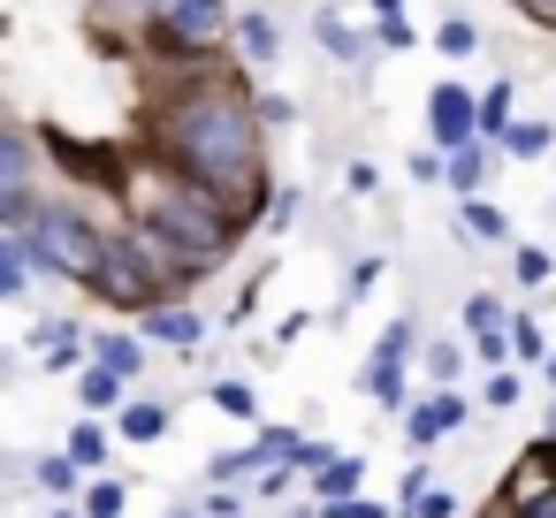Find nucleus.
<instances>
[{"instance_id": "nucleus-1", "label": "nucleus", "mask_w": 556, "mask_h": 518, "mask_svg": "<svg viewBox=\"0 0 556 518\" xmlns=\"http://www.w3.org/2000/svg\"><path fill=\"white\" fill-rule=\"evenodd\" d=\"M267 123H260V85L237 77L229 62H199V70H168V85L146 108V153H161L168 168H184L191 184H206L244 229H267L275 206V168H267Z\"/></svg>"}, {"instance_id": "nucleus-2", "label": "nucleus", "mask_w": 556, "mask_h": 518, "mask_svg": "<svg viewBox=\"0 0 556 518\" xmlns=\"http://www.w3.org/2000/svg\"><path fill=\"white\" fill-rule=\"evenodd\" d=\"M123 214L130 222H146L176 260H184V275L191 282H206V275H222L229 260H237V244H244V222L206 191V184H191L184 168H168L161 153H138V161H123Z\"/></svg>"}, {"instance_id": "nucleus-3", "label": "nucleus", "mask_w": 556, "mask_h": 518, "mask_svg": "<svg viewBox=\"0 0 556 518\" xmlns=\"http://www.w3.org/2000/svg\"><path fill=\"white\" fill-rule=\"evenodd\" d=\"M0 229L24 237L47 282H92L100 252H108V222L77 199V191H0Z\"/></svg>"}, {"instance_id": "nucleus-4", "label": "nucleus", "mask_w": 556, "mask_h": 518, "mask_svg": "<svg viewBox=\"0 0 556 518\" xmlns=\"http://www.w3.org/2000/svg\"><path fill=\"white\" fill-rule=\"evenodd\" d=\"M108 313H146V305H168V298H191L199 282L184 275V260L146 229V222H130V214H115L108 222V252H100V267H92V282H85Z\"/></svg>"}, {"instance_id": "nucleus-5", "label": "nucleus", "mask_w": 556, "mask_h": 518, "mask_svg": "<svg viewBox=\"0 0 556 518\" xmlns=\"http://www.w3.org/2000/svg\"><path fill=\"white\" fill-rule=\"evenodd\" d=\"M222 39H237L229 0H168V16L153 24L146 54L161 70H199V62H222Z\"/></svg>"}, {"instance_id": "nucleus-6", "label": "nucleus", "mask_w": 556, "mask_h": 518, "mask_svg": "<svg viewBox=\"0 0 556 518\" xmlns=\"http://www.w3.org/2000/svg\"><path fill=\"white\" fill-rule=\"evenodd\" d=\"M472 138H480V92L457 85V77H442V85L427 92V146L457 153V146H472Z\"/></svg>"}, {"instance_id": "nucleus-7", "label": "nucleus", "mask_w": 556, "mask_h": 518, "mask_svg": "<svg viewBox=\"0 0 556 518\" xmlns=\"http://www.w3.org/2000/svg\"><path fill=\"white\" fill-rule=\"evenodd\" d=\"M465 419H472V404H465L457 389H419V404L404 412V450H412V457H427V450H434V442H450Z\"/></svg>"}, {"instance_id": "nucleus-8", "label": "nucleus", "mask_w": 556, "mask_h": 518, "mask_svg": "<svg viewBox=\"0 0 556 518\" xmlns=\"http://www.w3.org/2000/svg\"><path fill=\"white\" fill-rule=\"evenodd\" d=\"M412 374H419L412 358H396V351H366V366H358V389H366V396H374L381 412H396V419H404V412L419 404Z\"/></svg>"}, {"instance_id": "nucleus-9", "label": "nucleus", "mask_w": 556, "mask_h": 518, "mask_svg": "<svg viewBox=\"0 0 556 518\" xmlns=\"http://www.w3.org/2000/svg\"><path fill=\"white\" fill-rule=\"evenodd\" d=\"M31 351H39L47 374H70V381H77V374L92 366V328H77V320H39V328H31Z\"/></svg>"}, {"instance_id": "nucleus-10", "label": "nucleus", "mask_w": 556, "mask_h": 518, "mask_svg": "<svg viewBox=\"0 0 556 518\" xmlns=\"http://www.w3.org/2000/svg\"><path fill=\"white\" fill-rule=\"evenodd\" d=\"M138 328L161 343V351H199L206 343V313H191V298H168V305H146Z\"/></svg>"}, {"instance_id": "nucleus-11", "label": "nucleus", "mask_w": 556, "mask_h": 518, "mask_svg": "<svg viewBox=\"0 0 556 518\" xmlns=\"http://www.w3.org/2000/svg\"><path fill=\"white\" fill-rule=\"evenodd\" d=\"M39 130L31 123H9L0 130V191H39Z\"/></svg>"}, {"instance_id": "nucleus-12", "label": "nucleus", "mask_w": 556, "mask_h": 518, "mask_svg": "<svg viewBox=\"0 0 556 518\" xmlns=\"http://www.w3.org/2000/svg\"><path fill=\"white\" fill-rule=\"evenodd\" d=\"M313 39H320V47H328V54H336L343 70H366V77H374V47H381V39L351 31V24H343L336 9H313Z\"/></svg>"}, {"instance_id": "nucleus-13", "label": "nucleus", "mask_w": 556, "mask_h": 518, "mask_svg": "<svg viewBox=\"0 0 556 518\" xmlns=\"http://www.w3.org/2000/svg\"><path fill=\"white\" fill-rule=\"evenodd\" d=\"M495 161H510V153H503V146H488V138L457 146V153H450V199H480V191H488V176H495Z\"/></svg>"}, {"instance_id": "nucleus-14", "label": "nucleus", "mask_w": 556, "mask_h": 518, "mask_svg": "<svg viewBox=\"0 0 556 518\" xmlns=\"http://www.w3.org/2000/svg\"><path fill=\"white\" fill-rule=\"evenodd\" d=\"M92 358L138 381V374H146V358H153V336H146V328H92Z\"/></svg>"}, {"instance_id": "nucleus-15", "label": "nucleus", "mask_w": 556, "mask_h": 518, "mask_svg": "<svg viewBox=\"0 0 556 518\" xmlns=\"http://www.w3.org/2000/svg\"><path fill=\"white\" fill-rule=\"evenodd\" d=\"M92 16H100V31H123V39H153V24L168 16V0H92Z\"/></svg>"}, {"instance_id": "nucleus-16", "label": "nucleus", "mask_w": 556, "mask_h": 518, "mask_svg": "<svg viewBox=\"0 0 556 518\" xmlns=\"http://www.w3.org/2000/svg\"><path fill=\"white\" fill-rule=\"evenodd\" d=\"M123 404H130V374H115V366H100V358H92V366L77 374V412H100V419H115Z\"/></svg>"}, {"instance_id": "nucleus-17", "label": "nucleus", "mask_w": 556, "mask_h": 518, "mask_svg": "<svg viewBox=\"0 0 556 518\" xmlns=\"http://www.w3.org/2000/svg\"><path fill=\"white\" fill-rule=\"evenodd\" d=\"M237 54H244L252 70H275V62H282V31H275L267 9H237Z\"/></svg>"}, {"instance_id": "nucleus-18", "label": "nucleus", "mask_w": 556, "mask_h": 518, "mask_svg": "<svg viewBox=\"0 0 556 518\" xmlns=\"http://www.w3.org/2000/svg\"><path fill=\"white\" fill-rule=\"evenodd\" d=\"M457 237H465V244H503V252L518 244V237H510V214H503L495 199H457Z\"/></svg>"}, {"instance_id": "nucleus-19", "label": "nucleus", "mask_w": 556, "mask_h": 518, "mask_svg": "<svg viewBox=\"0 0 556 518\" xmlns=\"http://www.w3.org/2000/svg\"><path fill=\"white\" fill-rule=\"evenodd\" d=\"M31 480H39V495H54V503H70V495L92 488V472H85L70 450H39V457H31Z\"/></svg>"}, {"instance_id": "nucleus-20", "label": "nucleus", "mask_w": 556, "mask_h": 518, "mask_svg": "<svg viewBox=\"0 0 556 518\" xmlns=\"http://www.w3.org/2000/svg\"><path fill=\"white\" fill-rule=\"evenodd\" d=\"M168 427H176V412H168L161 396H130V404L115 412V434H123V442H138V450H146V442H161Z\"/></svg>"}, {"instance_id": "nucleus-21", "label": "nucleus", "mask_w": 556, "mask_h": 518, "mask_svg": "<svg viewBox=\"0 0 556 518\" xmlns=\"http://www.w3.org/2000/svg\"><path fill=\"white\" fill-rule=\"evenodd\" d=\"M85 472H108V457H115V419H100V412H85L77 427H70V442H62Z\"/></svg>"}, {"instance_id": "nucleus-22", "label": "nucleus", "mask_w": 556, "mask_h": 518, "mask_svg": "<svg viewBox=\"0 0 556 518\" xmlns=\"http://www.w3.org/2000/svg\"><path fill=\"white\" fill-rule=\"evenodd\" d=\"M366 488V457H328L313 480H305V503H351Z\"/></svg>"}, {"instance_id": "nucleus-23", "label": "nucleus", "mask_w": 556, "mask_h": 518, "mask_svg": "<svg viewBox=\"0 0 556 518\" xmlns=\"http://www.w3.org/2000/svg\"><path fill=\"white\" fill-rule=\"evenodd\" d=\"M31 282H39V260H31V244L0 229V298H9V305H24V298H31Z\"/></svg>"}, {"instance_id": "nucleus-24", "label": "nucleus", "mask_w": 556, "mask_h": 518, "mask_svg": "<svg viewBox=\"0 0 556 518\" xmlns=\"http://www.w3.org/2000/svg\"><path fill=\"white\" fill-rule=\"evenodd\" d=\"M518 313L495 298V290H465V305H457V336L465 343H480V336H495V328H510Z\"/></svg>"}, {"instance_id": "nucleus-25", "label": "nucleus", "mask_w": 556, "mask_h": 518, "mask_svg": "<svg viewBox=\"0 0 556 518\" xmlns=\"http://www.w3.org/2000/svg\"><path fill=\"white\" fill-rule=\"evenodd\" d=\"M510 123H518V85H510V77H495V85L480 92V138H488V146H503V138H510Z\"/></svg>"}, {"instance_id": "nucleus-26", "label": "nucleus", "mask_w": 556, "mask_h": 518, "mask_svg": "<svg viewBox=\"0 0 556 518\" xmlns=\"http://www.w3.org/2000/svg\"><path fill=\"white\" fill-rule=\"evenodd\" d=\"M465 336H434L427 351H419V374H427V389H457V374H465Z\"/></svg>"}, {"instance_id": "nucleus-27", "label": "nucleus", "mask_w": 556, "mask_h": 518, "mask_svg": "<svg viewBox=\"0 0 556 518\" xmlns=\"http://www.w3.org/2000/svg\"><path fill=\"white\" fill-rule=\"evenodd\" d=\"M548 146H556V123H548V115H518L510 138H503L510 161H548Z\"/></svg>"}, {"instance_id": "nucleus-28", "label": "nucleus", "mask_w": 556, "mask_h": 518, "mask_svg": "<svg viewBox=\"0 0 556 518\" xmlns=\"http://www.w3.org/2000/svg\"><path fill=\"white\" fill-rule=\"evenodd\" d=\"M206 404H214L222 419H244V427H260V389H252V381H237V374H222V381L206 389Z\"/></svg>"}, {"instance_id": "nucleus-29", "label": "nucleus", "mask_w": 556, "mask_h": 518, "mask_svg": "<svg viewBox=\"0 0 556 518\" xmlns=\"http://www.w3.org/2000/svg\"><path fill=\"white\" fill-rule=\"evenodd\" d=\"M434 54H442V62H472V54H480V24H472V16H442V24H434Z\"/></svg>"}, {"instance_id": "nucleus-30", "label": "nucleus", "mask_w": 556, "mask_h": 518, "mask_svg": "<svg viewBox=\"0 0 556 518\" xmlns=\"http://www.w3.org/2000/svg\"><path fill=\"white\" fill-rule=\"evenodd\" d=\"M77 503H85V518H123V510H130V480H115V472H92V488H85Z\"/></svg>"}, {"instance_id": "nucleus-31", "label": "nucleus", "mask_w": 556, "mask_h": 518, "mask_svg": "<svg viewBox=\"0 0 556 518\" xmlns=\"http://www.w3.org/2000/svg\"><path fill=\"white\" fill-rule=\"evenodd\" d=\"M548 275H556V252L548 244H510V282L518 290H541Z\"/></svg>"}, {"instance_id": "nucleus-32", "label": "nucleus", "mask_w": 556, "mask_h": 518, "mask_svg": "<svg viewBox=\"0 0 556 518\" xmlns=\"http://www.w3.org/2000/svg\"><path fill=\"white\" fill-rule=\"evenodd\" d=\"M404 176H412L419 191H450V153H442V146H412Z\"/></svg>"}, {"instance_id": "nucleus-33", "label": "nucleus", "mask_w": 556, "mask_h": 518, "mask_svg": "<svg viewBox=\"0 0 556 518\" xmlns=\"http://www.w3.org/2000/svg\"><path fill=\"white\" fill-rule=\"evenodd\" d=\"M526 396V366H488V389H480V404L488 412H510Z\"/></svg>"}, {"instance_id": "nucleus-34", "label": "nucleus", "mask_w": 556, "mask_h": 518, "mask_svg": "<svg viewBox=\"0 0 556 518\" xmlns=\"http://www.w3.org/2000/svg\"><path fill=\"white\" fill-rule=\"evenodd\" d=\"M510 351H518V366H548V336H541V320H533V313H518V320H510Z\"/></svg>"}, {"instance_id": "nucleus-35", "label": "nucleus", "mask_w": 556, "mask_h": 518, "mask_svg": "<svg viewBox=\"0 0 556 518\" xmlns=\"http://www.w3.org/2000/svg\"><path fill=\"white\" fill-rule=\"evenodd\" d=\"M381 275H389V260H381V252H366V260H351V267H343V305H358V298H366V290H374Z\"/></svg>"}, {"instance_id": "nucleus-36", "label": "nucleus", "mask_w": 556, "mask_h": 518, "mask_svg": "<svg viewBox=\"0 0 556 518\" xmlns=\"http://www.w3.org/2000/svg\"><path fill=\"white\" fill-rule=\"evenodd\" d=\"M374 351H396V358H419V351H427V343H419V320H412V313H404V320H389V328L374 336Z\"/></svg>"}, {"instance_id": "nucleus-37", "label": "nucleus", "mask_w": 556, "mask_h": 518, "mask_svg": "<svg viewBox=\"0 0 556 518\" xmlns=\"http://www.w3.org/2000/svg\"><path fill=\"white\" fill-rule=\"evenodd\" d=\"M298 480H305V472H298V465H267V472H260V480H252V503H275V495H290V488H298Z\"/></svg>"}, {"instance_id": "nucleus-38", "label": "nucleus", "mask_w": 556, "mask_h": 518, "mask_svg": "<svg viewBox=\"0 0 556 518\" xmlns=\"http://www.w3.org/2000/svg\"><path fill=\"white\" fill-rule=\"evenodd\" d=\"M427 488H434V472H427V457H412V465H404V480H396V518H404Z\"/></svg>"}, {"instance_id": "nucleus-39", "label": "nucleus", "mask_w": 556, "mask_h": 518, "mask_svg": "<svg viewBox=\"0 0 556 518\" xmlns=\"http://www.w3.org/2000/svg\"><path fill=\"white\" fill-rule=\"evenodd\" d=\"M457 510H465V503H457V488H442V480H434V488H427L404 518H457Z\"/></svg>"}, {"instance_id": "nucleus-40", "label": "nucleus", "mask_w": 556, "mask_h": 518, "mask_svg": "<svg viewBox=\"0 0 556 518\" xmlns=\"http://www.w3.org/2000/svg\"><path fill=\"white\" fill-rule=\"evenodd\" d=\"M244 503H252V495H237V488H206V495H199L206 518H244Z\"/></svg>"}, {"instance_id": "nucleus-41", "label": "nucleus", "mask_w": 556, "mask_h": 518, "mask_svg": "<svg viewBox=\"0 0 556 518\" xmlns=\"http://www.w3.org/2000/svg\"><path fill=\"white\" fill-rule=\"evenodd\" d=\"M260 123H267V130H290V123H298V100H282V92H260Z\"/></svg>"}, {"instance_id": "nucleus-42", "label": "nucleus", "mask_w": 556, "mask_h": 518, "mask_svg": "<svg viewBox=\"0 0 556 518\" xmlns=\"http://www.w3.org/2000/svg\"><path fill=\"white\" fill-rule=\"evenodd\" d=\"M343 191H351V199H374V191H381V168H374V161H351V168H343Z\"/></svg>"}, {"instance_id": "nucleus-43", "label": "nucleus", "mask_w": 556, "mask_h": 518, "mask_svg": "<svg viewBox=\"0 0 556 518\" xmlns=\"http://www.w3.org/2000/svg\"><path fill=\"white\" fill-rule=\"evenodd\" d=\"M374 39H381L389 54H412V47H419V31H412V16H404V24H374Z\"/></svg>"}, {"instance_id": "nucleus-44", "label": "nucleus", "mask_w": 556, "mask_h": 518, "mask_svg": "<svg viewBox=\"0 0 556 518\" xmlns=\"http://www.w3.org/2000/svg\"><path fill=\"white\" fill-rule=\"evenodd\" d=\"M510 9H518L533 31H556V0H510Z\"/></svg>"}, {"instance_id": "nucleus-45", "label": "nucleus", "mask_w": 556, "mask_h": 518, "mask_svg": "<svg viewBox=\"0 0 556 518\" xmlns=\"http://www.w3.org/2000/svg\"><path fill=\"white\" fill-rule=\"evenodd\" d=\"M290 222H298V191L282 184V191H275V206H267V229H290Z\"/></svg>"}, {"instance_id": "nucleus-46", "label": "nucleus", "mask_w": 556, "mask_h": 518, "mask_svg": "<svg viewBox=\"0 0 556 518\" xmlns=\"http://www.w3.org/2000/svg\"><path fill=\"white\" fill-rule=\"evenodd\" d=\"M351 518H396V503H374V495H351Z\"/></svg>"}, {"instance_id": "nucleus-47", "label": "nucleus", "mask_w": 556, "mask_h": 518, "mask_svg": "<svg viewBox=\"0 0 556 518\" xmlns=\"http://www.w3.org/2000/svg\"><path fill=\"white\" fill-rule=\"evenodd\" d=\"M366 16L374 24H404V0H366Z\"/></svg>"}, {"instance_id": "nucleus-48", "label": "nucleus", "mask_w": 556, "mask_h": 518, "mask_svg": "<svg viewBox=\"0 0 556 518\" xmlns=\"http://www.w3.org/2000/svg\"><path fill=\"white\" fill-rule=\"evenodd\" d=\"M541 442H556V396H548V412H541Z\"/></svg>"}, {"instance_id": "nucleus-49", "label": "nucleus", "mask_w": 556, "mask_h": 518, "mask_svg": "<svg viewBox=\"0 0 556 518\" xmlns=\"http://www.w3.org/2000/svg\"><path fill=\"white\" fill-rule=\"evenodd\" d=\"M161 518H206V510H199V503H176V510H161Z\"/></svg>"}, {"instance_id": "nucleus-50", "label": "nucleus", "mask_w": 556, "mask_h": 518, "mask_svg": "<svg viewBox=\"0 0 556 518\" xmlns=\"http://www.w3.org/2000/svg\"><path fill=\"white\" fill-rule=\"evenodd\" d=\"M541 381H548V396H556V351H548V366H541Z\"/></svg>"}, {"instance_id": "nucleus-51", "label": "nucleus", "mask_w": 556, "mask_h": 518, "mask_svg": "<svg viewBox=\"0 0 556 518\" xmlns=\"http://www.w3.org/2000/svg\"><path fill=\"white\" fill-rule=\"evenodd\" d=\"M290 518H320V510H313V503H305V510H290Z\"/></svg>"}]
</instances>
